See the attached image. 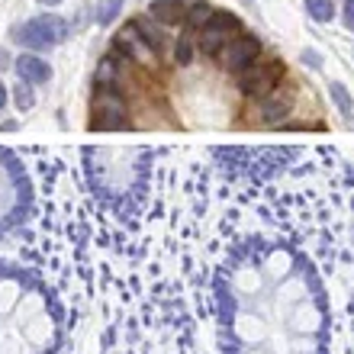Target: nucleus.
Here are the masks:
<instances>
[{
	"label": "nucleus",
	"instance_id": "nucleus-1",
	"mask_svg": "<svg viewBox=\"0 0 354 354\" xmlns=\"http://www.w3.org/2000/svg\"><path fill=\"white\" fill-rule=\"evenodd\" d=\"M52 319L0 277V354H52Z\"/></svg>",
	"mask_w": 354,
	"mask_h": 354
},
{
	"label": "nucleus",
	"instance_id": "nucleus-2",
	"mask_svg": "<svg viewBox=\"0 0 354 354\" xmlns=\"http://www.w3.org/2000/svg\"><path fill=\"white\" fill-rule=\"evenodd\" d=\"M258 52H261V42L254 36H239L229 39L223 48H219V65L225 68V71H235V75H242L245 68L252 65V62H258Z\"/></svg>",
	"mask_w": 354,
	"mask_h": 354
},
{
	"label": "nucleus",
	"instance_id": "nucleus-3",
	"mask_svg": "<svg viewBox=\"0 0 354 354\" xmlns=\"http://www.w3.org/2000/svg\"><path fill=\"white\" fill-rule=\"evenodd\" d=\"M122 122H126V106L116 97V91H100L97 106H93V116H91V126L100 132H110V129H120Z\"/></svg>",
	"mask_w": 354,
	"mask_h": 354
},
{
	"label": "nucleus",
	"instance_id": "nucleus-4",
	"mask_svg": "<svg viewBox=\"0 0 354 354\" xmlns=\"http://www.w3.org/2000/svg\"><path fill=\"white\" fill-rule=\"evenodd\" d=\"M274 84H277V71H274V65H261V62H252L239 75V91L245 97H268Z\"/></svg>",
	"mask_w": 354,
	"mask_h": 354
},
{
	"label": "nucleus",
	"instance_id": "nucleus-5",
	"mask_svg": "<svg viewBox=\"0 0 354 354\" xmlns=\"http://www.w3.org/2000/svg\"><path fill=\"white\" fill-rule=\"evenodd\" d=\"M10 36H13V42H17V46L29 48V52H42V48L58 46L39 19H29V23H23V26H13V32H10Z\"/></svg>",
	"mask_w": 354,
	"mask_h": 354
},
{
	"label": "nucleus",
	"instance_id": "nucleus-6",
	"mask_svg": "<svg viewBox=\"0 0 354 354\" xmlns=\"http://www.w3.org/2000/svg\"><path fill=\"white\" fill-rule=\"evenodd\" d=\"M17 75L19 81H29V84H46V81H52V65L42 62L39 55H19Z\"/></svg>",
	"mask_w": 354,
	"mask_h": 354
},
{
	"label": "nucleus",
	"instance_id": "nucleus-7",
	"mask_svg": "<svg viewBox=\"0 0 354 354\" xmlns=\"http://www.w3.org/2000/svg\"><path fill=\"white\" fill-rule=\"evenodd\" d=\"M149 13L151 19H158L161 26H177V23L187 19V3H180V0H155Z\"/></svg>",
	"mask_w": 354,
	"mask_h": 354
},
{
	"label": "nucleus",
	"instance_id": "nucleus-8",
	"mask_svg": "<svg viewBox=\"0 0 354 354\" xmlns=\"http://www.w3.org/2000/svg\"><path fill=\"white\" fill-rule=\"evenodd\" d=\"M229 39H235V36H229L225 29H219V26L209 23V26L203 29V36H200V48H203L206 55H219V48H223Z\"/></svg>",
	"mask_w": 354,
	"mask_h": 354
},
{
	"label": "nucleus",
	"instance_id": "nucleus-9",
	"mask_svg": "<svg viewBox=\"0 0 354 354\" xmlns=\"http://www.w3.org/2000/svg\"><path fill=\"white\" fill-rule=\"evenodd\" d=\"M213 17H216V10L206 3V0H196V3H190L187 7V23L190 26H196V29H206L209 23H213Z\"/></svg>",
	"mask_w": 354,
	"mask_h": 354
},
{
	"label": "nucleus",
	"instance_id": "nucleus-10",
	"mask_svg": "<svg viewBox=\"0 0 354 354\" xmlns=\"http://www.w3.org/2000/svg\"><path fill=\"white\" fill-rule=\"evenodd\" d=\"M132 29H136V36H139L142 42L151 48V52H161V48H165V39H161V32L151 26L149 19H136V23H132Z\"/></svg>",
	"mask_w": 354,
	"mask_h": 354
},
{
	"label": "nucleus",
	"instance_id": "nucleus-11",
	"mask_svg": "<svg viewBox=\"0 0 354 354\" xmlns=\"http://www.w3.org/2000/svg\"><path fill=\"white\" fill-rule=\"evenodd\" d=\"M328 93H332V100H335L338 113H342L345 120H351V113H354V100H351V93L345 91V84H338V81H328Z\"/></svg>",
	"mask_w": 354,
	"mask_h": 354
},
{
	"label": "nucleus",
	"instance_id": "nucleus-12",
	"mask_svg": "<svg viewBox=\"0 0 354 354\" xmlns=\"http://www.w3.org/2000/svg\"><path fill=\"white\" fill-rule=\"evenodd\" d=\"M36 19L48 29V36L55 39V42H65L68 39V23L62 17H55V13H42V17H36Z\"/></svg>",
	"mask_w": 354,
	"mask_h": 354
},
{
	"label": "nucleus",
	"instance_id": "nucleus-13",
	"mask_svg": "<svg viewBox=\"0 0 354 354\" xmlns=\"http://www.w3.org/2000/svg\"><path fill=\"white\" fill-rule=\"evenodd\" d=\"M196 55V48H194V36L190 32H180L177 36V46H174V58H177V65H190Z\"/></svg>",
	"mask_w": 354,
	"mask_h": 354
},
{
	"label": "nucleus",
	"instance_id": "nucleus-14",
	"mask_svg": "<svg viewBox=\"0 0 354 354\" xmlns=\"http://www.w3.org/2000/svg\"><path fill=\"white\" fill-rule=\"evenodd\" d=\"M306 10H309V17L316 19V23H328V19H335V3H332V0H306Z\"/></svg>",
	"mask_w": 354,
	"mask_h": 354
},
{
	"label": "nucleus",
	"instance_id": "nucleus-15",
	"mask_svg": "<svg viewBox=\"0 0 354 354\" xmlns=\"http://www.w3.org/2000/svg\"><path fill=\"white\" fill-rule=\"evenodd\" d=\"M120 10H122V0H100V3H97V10H93V19H97L100 26H110Z\"/></svg>",
	"mask_w": 354,
	"mask_h": 354
},
{
	"label": "nucleus",
	"instance_id": "nucleus-16",
	"mask_svg": "<svg viewBox=\"0 0 354 354\" xmlns=\"http://www.w3.org/2000/svg\"><path fill=\"white\" fill-rule=\"evenodd\" d=\"M13 100H17V110L19 113H29V110H32V106H36L32 84H29V81H17V87H13Z\"/></svg>",
	"mask_w": 354,
	"mask_h": 354
},
{
	"label": "nucleus",
	"instance_id": "nucleus-17",
	"mask_svg": "<svg viewBox=\"0 0 354 354\" xmlns=\"http://www.w3.org/2000/svg\"><path fill=\"white\" fill-rule=\"evenodd\" d=\"M213 26L225 29L229 36H239V29H242V23H239V17H232V13H216V17H213Z\"/></svg>",
	"mask_w": 354,
	"mask_h": 354
},
{
	"label": "nucleus",
	"instance_id": "nucleus-18",
	"mask_svg": "<svg viewBox=\"0 0 354 354\" xmlns=\"http://www.w3.org/2000/svg\"><path fill=\"white\" fill-rule=\"evenodd\" d=\"M287 110H290V106L283 100H268V103H264V120H280Z\"/></svg>",
	"mask_w": 354,
	"mask_h": 354
},
{
	"label": "nucleus",
	"instance_id": "nucleus-19",
	"mask_svg": "<svg viewBox=\"0 0 354 354\" xmlns=\"http://www.w3.org/2000/svg\"><path fill=\"white\" fill-rule=\"evenodd\" d=\"M342 19H345V26L354 32V0H345V3H342Z\"/></svg>",
	"mask_w": 354,
	"mask_h": 354
},
{
	"label": "nucleus",
	"instance_id": "nucleus-20",
	"mask_svg": "<svg viewBox=\"0 0 354 354\" xmlns=\"http://www.w3.org/2000/svg\"><path fill=\"white\" fill-rule=\"evenodd\" d=\"M303 62H306L309 68H322V58H319L316 48H306V52H303Z\"/></svg>",
	"mask_w": 354,
	"mask_h": 354
},
{
	"label": "nucleus",
	"instance_id": "nucleus-21",
	"mask_svg": "<svg viewBox=\"0 0 354 354\" xmlns=\"http://www.w3.org/2000/svg\"><path fill=\"white\" fill-rule=\"evenodd\" d=\"M3 68H10V55H7V48H0V71Z\"/></svg>",
	"mask_w": 354,
	"mask_h": 354
},
{
	"label": "nucleus",
	"instance_id": "nucleus-22",
	"mask_svg": "<svg viewBox=\"0 0 354 354\" xmlns=\"http://www.w3.org/2000/svg\"><path fill=\"white\" fill-rule=\"evenodd\" d=\"M3 106H7V87L0 84V110H3Z\"/></svg>",
	"mask_w": 354,
	"mask_h": 354
},
{
	"label": "nucleus",
	"instance_id": "nucleus-23",
	"mask_svg": "<svg viewBox=\"0 0 354 354\" xmlns=\"http://www.w3.org/2000/svg\"><path fill=\"white\" fill-rule=\"evenodd\" d=\"M39 3H46V7H55V3H62V0H39Z\"/></svg>",
	"mask_w": 354,
	"mask_h": 354
}]
</instances>
